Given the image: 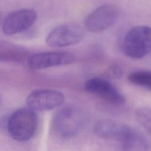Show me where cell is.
I'll return each mask as SVG.
<instances>
[{
  "label": "cell",
  "mask_w": 151,
  "mask_h": 151,
  "mask_svg": "<svg viewBox=\"0 0 151 151\" xmlns=\"http://www.w3.org/2000/svg\"><path fill=\"white\" fill-rule=\"evenodd\" d=\"M94 133L100 138L120 142L127 150L143 149L145 142L129 126L116 120L103 119L94 126Z\"/></svg>",
  "instance_id": "cell-1"
},
{
  "label": "cell",
  "mask_w": 151,
  "mask_h": 151,
  "mask_svg": "<svg viewBox=\"0 0 151 151\" xmlns=\"http://www.w3.org/2000/svg\"><path fill=\"white\" fill-rule=\"evenodd\" d=\"M82 111L74 106L60 109L53 116L51 127L53 133L62 139H70L77 136L84 124Z\"/></svg>",
  "instance_id": "cell-2"
},
{
  "label": "cell",
  "mask_w": 151,
  "mask_h": 151,
  "mask_svg": "<svg viewBox=\"0 0 151 151\" xmlns=\"http://www.w3.org/2000/svg\"><path fill=\"white\" fill-rule=\"evenodd\" d=\"M35 111L29 107L21 108L11 114L7 122V131L10 137L18 142L30 140L37 128Z\"/></svg>",
  "instance_id": "cell-3"
},
{
  "label": "cell",
  "mask_w": 151,
  "mask_h": 151,
  "mask_svg": "<svg viewBox=\"0 0 151 151\" xmlns=\"http://www.w3.org/2000/svg\"><path fill=\"white\" fill-rule=\"evenodd\" d=\"M124 54L133 59L145 57L151 51V27L136 25L126 33L122 45Z\"/></svg>",
  "instance_id": "cell-4"
},
{
  "label": "cell",
  "mask_w": 151,
  "mask_h": 151,
  "mask_svg": "<svg viewBox=\"0 0 151 151\" xmlns=\"http://www.w3.org/2000/svg\"><path fill=\"white\" fill-rule=\"evenodd\" d=\"M84 35V27L76 23H67L53 28L47 35L45 43L51 47H64L78 43Z\"/></svg>",
  "instance_id": "cell-5"
},
{
  "label": "cell",
  "mask_w": 151,
  "mask_h": 151,
  "mask_svg": "<svg viewBox=\"0 0 151 151\" xmlns=\"http://www.w3.org/2000/svg\"><path fill=\"white\" fill-rule=\"evenodd\" d=\"M119 15L118 7L114 4L100 5L91 12L85 18L84 28L89 32L97 33L110 28L117 21Z\"/></svg>",
  "instance_id": "cell-6"
},
{
  "label": "cell",
  "mask_w": 151,
  "mask_h": 151,
  "mask_svg": "<svg viewBox=\"0 0 151 151\" xmlns=\"http://www.w3.org/2000/svg\"><path fill=\"white\" fill-rule=\"evenodd\" d=\"M37 15L35 10L29 8L17 9L8 13L1 26L4 34L12 35L29 29L35 22Z\"/></svg>",
  "instance_id": "cell-7"
},
{
  "label": "cell",
  "mask_w": 151,
  "mask_h": 151,
  "mask_svg": "<svg viewBox=\"0 0 151 151\" xmlns=\"http://www.w3.org/2000/svg\"><path fill=\"white\" fill-rule=\"evenodd\" d=\"M65 100L61 91L51 89H40L32 91L26 99L28 107L35 111L54 109L62 105Z\"/></svg>",
  "instance_id": "cell-8"
},
{
  "label": "cell",
  "mask_w": 151,
  "mask_h": 151,
  "mask_svg": "<svg viewBox=\"0 0 151 151\" xmlns=\"http://www.w3.org/2000/svg\"><path fill=\"white\" fill-rule=\"evenodd\" d=\"M75 56L65 51H48L34 54L27 60L29 67L32 70H41L47 68L68 65L74 62Z\"/></svg>",
  "instance_id": "cell-9"
},
{
  "label": "cell",
  "mask_w": 151,
  "mask_h": 151,
  "mask_svg": "<svg viewBox=\"0 0 151 151\" xmlns=\"http://www.w3.org/2000/svg\"><path fill=\"white\" fill-rule=\"evenodd\" d=\"M85 90L95 94L103 100L113 104L120 105L125 102L123 95L106 79L100 77H93L86 81Z\"/></svg>",
  "instance_id": "cell-10"
},
{
  "label": "cell",
  "mask_w": 151,
  "mask_h": 151,
  "mask_svg": "<svg viewBox=\"0 0 151 151\" xmlns=\"http://www.w3.org/2000/svg\"><path fill=\"white\" fill-rule=\"evenodd\" d=\"M28 49L11 42H4L0 44V60L4 62L20 63L29 58Z\"/></svg>",
  "instance_id": "cell-11"
},
{
  "label": "cell",
  "mask_w": 151,
  "mask_h": 151,
  "mask_svg": "<svg viewBox=\"0 0 151 151\" xmlns=\"http://www.w3.org/2000/svg\"><path fill=\"white\" fill-rule=\"evenodd\" d=\"M129 81L135 85L151 90V71L138 70L132 72L128 76Z\"/></svg>",
  "instance_id": "cell-12"
},
{
  "label": "cell",
  "mask_w": 151,
  "mask_h": 151,
  "mask_svg": "<svg viewBox=\"0 0 151 151\" xmlns=\"http://www.w3.org/2000/svg\"><path fill=\"white\" fill-rule=\"evenodd\" d=\"M135 117L138 123L151 134V108L139 107L135 111Z\"/></svg>",
  "instance_id": "cell-13"
},
{
  "label": "cell",
  "mask_w": 151,
  "mask_h": 151,
  "mask_svg": "<svg viewBox=\"0 0 151 151\" xmlns=\"http://www.w3.org/2000/svg\"><path fill=\"white\" fill-rule=\"evenodd\" d=\"M112 78H119L122 76V69L117 65H113L110 68L108 73Z\"/></svg>",
  "instance_id": "cell-14"
}]
</instances>
